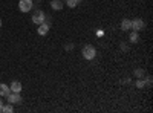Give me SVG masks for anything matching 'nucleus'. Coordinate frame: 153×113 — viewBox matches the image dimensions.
Returning <instances> with one entry per match:
<instances>
[{
    "label": "nucleus",
    "instance_id": "obj_1",
    "mask_svg": "<svg viewBox=\"0 0 153 113\" xmlns=\"http://www.w3.org/2000/svg\"><path fill=\"white\" fill-rule=\"evenodd\" d=\"M83 58L84 60H87V61H91V60H94L95 58V55H97V49L92 46V44H86L84 47H83Z\"/></svg>",
    "mask_w": 153,
    "mask_h": 113
},
{
    "label": "nucleus",
    "instance_id": "obj_2",
    "mask_svg": "<svg viewBox=\"0 0 153 113\" xmlns=\"http://www.w3.org/2000/svg\"><path fill=\"white\" fill-rule=\"evenodd\" d=\"M43 21H46V14L42 11V9H37L32 16V23L34 24H42Z\"/></svg>",
    "mask_w": 153,
    "mask_h": 113
},
{
    "label": "nucleus",
    "instance_id": "obj_3",
    "mask_svg": "<svg viewBox=\"0 0 153 113\" xmlns=\"http://www.w3.org/2000/svg\"><path fill=\"white\" fill-rule=\"evenodd\" d=\"M32 6H34L32 0H20V2H19V9L22 12H29L32 9Z\"/></svg>",
    "mask_w": 153,
    "mask_h": 113
},
{
    "label": "nucleus",
    "instance_id": "obj_4",
    "mask_svg": "<svg viewBox=\"0 0 153 113\" xmlns=\"http://www.w3.org/2000/svg\"><path fill=\"white\" fill-rule=\"evenodd\" d=\"M144 28H146L144 20H141V18H135V20H132V31L141 32V31H144Z\"/></svg>",
    "mask_w": 153,
    "mask_h": 113
},
{
    "label": "nucleus",
    "instance_id": "obj_5",
    "mask_svg": "<svg viewBox=\"0 0 153 113\" xmlns=\"http://www.w3.org/2000/svg\"><path fill=\"white\" fill-rule=\"evenodd\" d=\"M6 98H8V103H9V104H22V96H20V93L11 92Z\"/></svg>",
    "mask_w": 153,
    "mask_h": 113
},
{
    "label": "nucleus",
    "instance_id": "obj_6",
    "mask_svg": "<svg viewBox=\"0 0 153 113\" xmlns=\"http://www.w3.org/2000/svg\"><path fill=\"white\" fill-rule=\"evenodd\" d=\"M121 29H123L124 32H129V31H132V20H129V18H124V20L121 21Z\"/></svg>",
    "mask_w": 153,
    "mask_h": 113
},
{
    "label": "nucleus",
    "instance_id": "obj_7",
    "mask_svg": "<svg viewBox=\"0 0 153 113\" xmlns=\"http://www.w3.org/2000/svg\"><path fill=\"white\" fill-rule=\"evenodd\" d=\"M9 89H11V92H14V93H20L22 92V83L20 81H12L11 86H9Z\"/></svg>",
    "mask_w": 153,
    "mask_h": 113
},
{
    "label": "nucleus",
    "instance_id": "obj_8",
    "mask_svg": "<svg viewBox=\"0 0 153 113\" xmlns=\"http://www.w3.org/2000/svg\"><path fill=\"white\" fill-rule=\"evenodd\" d=\"M37 32L40 34V35H46V34L49 32V24H48L46 21H43L42 24H38V29H37Z\"/></svg>",
    "mask_w": 153,
    "mask_h": 113
},
{
    "label": "nucleus",
    "instance_id": "obj_9",
    "mask_svg": "<svg viewBox=\"0 0 153 113\" xmlns=\"http://www.w3.org/2000/svg\"><path fill=\"white\" fill-rule=\"evenodd\" d=\"M9 93H11L9 86L5 84V83H0V96H8Z\"/></svg>",
    "mask_w": 153,
    "mask_h": 113
},
{
    "label": "nucleus",
    "instance_id": "obj_10",
    "mask_svg": "<svg viewBox=\"0 0 153 113\" xmlns=\"http://www.w3.org/2000/svg\"><path fill=\"white\" fill-rule=\"evenodd\" d=\"M63 6H65V3H63L61 0H52V2H51V8L54 11H61Z\"/></svg>",
    "mask_w": 153,
    "mask_h": 113
},
{
    "label": "nucleus",
    "instance_id": "obj_11",
    "mask_svg": "<svg viewBox=\"0 0 153 113\" xmlns=\"http://www.w3.org/2000/svg\"><path fill=\"white\" fill-rule=\"evenodd\" d=\"M80 2H81V0H65V5L69 6L71 9H74V8H76L80 5Z\"/></svg>",
    "mask_w": 153,
    "mask_h": 113
},
{
    "label": "nucleus",
    "instance_id": "obj_12",
    "mask_svg": "<svg viewBox=\"0 0 153 113\" xmlns=\"http://www.w3.org/2000/svg\"><path fill=\"white\" fill-rule=\"evenodd\" d=\"M129 40H130L132 43H138V40H139V35H138V32H136V31H132V32H130V35H129Z\"/></svg>",
    "mask_w": 153,
    "mask_h": 113
},
{
    "label": "nucleus",
    "instance_id": "obj_13",
    "mask_svg": "<svg viewBox=\"0 0 153 113\" xmlns=\"http://www.w3.org/2000/svg\"><path fill=\"white\" fill-rule=\"evenodd\" d=\"M133 75H135V78H144L146 77V70L144 69H136Z\"/></svg>",
    "mask_w": 153,
    "mask_h": 113
},
{
    "label": "nucleus",
    "instance_id": "obj_14",
    "mask_svg": "<svg viewBox=\"0 0 153 113\" xmlns=\"http://www.w3.org/2000/svg\"><path fill=\"white\" fill-rule=\"evenodd\" d=\"M2 112L3 113H11V112H14V107H12V104H3V107H2Z\"/></svg>",
    "mask_w": 153,
    "mask_h": 113
},
{
    "label": "nucleus",
    "instance_id": "obj_15",
    "mask_svg": "<svg viewBox=\"0 0 153 113\" xmlns=\"http://www.w3.org/2000/svg\"><path fill=\"white\" fill-rule=\"evenodd\" d=\"M147 84H146V80H143V78H138V81H136V87L138 89H143V87H146Z\"/></svg>",
    "mask_w": 153,
    "mask_h": 113
},
{
    "label": "nucleus",
    "instance_id": "obj_16",
    "mask_svg": "<svg viewBox=\"0 0 153 113\" xmlns=\"http://www.w3.org/2000/svg\"><path fill=\"white\" fill-rule=\"evenodd\" d=\"M65 49H66V51H71V49H74V44H72V43H71V44H66Z\"/></svg>",
    "mask_w": 153,
    "mask_h": 113
},
{
    "label": "nucleus",
    "instance_id": "obj_17",
    "mask_svg": "<svg viewBox=\"0 0 153 113\" xmlns=\"http://www.w3.org/2000/svg\"><path fill=\"white\" fill-rule=\"evenodd\" d=\"M121 49H123L124 52H127V49H129V47H127V44H121Z\"/></svg>",
    "mask_w": 153,
    "mask_h": 113
},
{
    "label": "nucleus",
    "instance_id": "obj_18",
    "mask_svg": "<svg viewBox=\"0 0 153 113\" xmlns=\"http://www.w3.org/2000/svg\"><path fill=\"white\" fill-rule=\"evenodd\" d=\"M2 107H3V101L0 99V112H2Z\"/></svg>",
    "mask_w": 153,
    "mask_h": 113
},
{
    "label": "nucleus",
    "instance_id": "obj_19",
    "mask_svg": "<svg viewBox=\"0 0 153 113\" xmlns=\"http://www.w3.org/2000/svg\"><path fill=\"white\" fill-rule=\"evenodd\" d=\"M0 28H2V18H0Z\"/></svg>",
    "mask_w": 153,
    "mask_h": 113
}]
</instances>
